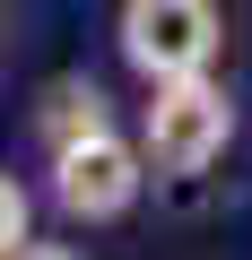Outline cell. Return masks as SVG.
Listing matches in <instances>:
<instances>
[{"mask_svg":"<svg viewBox=\"0 0 252 260\" xmlns=\"http://www.w3.org/2000/svg\"><path fill=\"white\" fill-rule=\"evenodd\" d=\"M226 139H235V95L217 87V70L148 87V104H139V156H148V174H209L226 156Z\"/></svg>","mask_w":252,"mask_h":260,"instance_id":"2","label":"cell"},{"mask_svg":"<svg viewBox=\"0 0 252 260\" xmlns=\"http://www.w3.org/2000/svg\"><path fill=\"white\" fill-rule=\"evenodd\" d=\"M26 234H35V200H26V182H18V174H0V260H9Z\"/></svg>","mask_w":252,"mask_h":260,"instance_id":"5","label":"cell"},{"mask_svg":"<svg viewBox=\"0 0 252 260\" xmlns=\"http://www.w3.org/2000/svg\"><path fill=\"white\" fill-rule=\"evenodd\" d=\"M44 156H52V165H44V191H52V208H61L70 225H113V217H131L139 191H148V156H139V139H122L113 121L87 130V139L44 148Z\"/></svg>","mask_w":252,"mask_h":260,"instance_id":"3","label":"cell"},{"mask_svg":"<svg viewBox=\"0 0 252 260\" xmlns=\"http://www.w3.org/2000/svg\"><path fill=\"white\" fill-rule=\"evenodd\" d=\"M113 44H122V61H131L139 87L200 78L226 52V9H217V0H122Z\"/></svg>","mask_w":252,"mask_h":260,"instance_id":"1","label":"cell"},{"mask_svg":"<svg viewBox=\"0 0 252 260\" xmlns=\"http://www.w3.org/2000/svg\"><path fill=\"white\" fill-rule=\"evenodd\" d=\"M104 121H113V113H104V87H96V78H52V87H44V104H35L44 148L87 139V130H104Z\"/></svg>","mask_w":252,"mask_h":260,"instance_id":"4","label":"cell"},{"mask_svg":"<svg viewBox=\"0 0 252 260\" xmlns=\"http://www.w3.org/2000/svg\"><path fill=\"white\" fill-rule=\"evenodd\" d=\"M9 260H87V251H78V243H35V234H26Z\"/></svg>","mask_w":252,"mask_h":260,"instance_id":"6","label":"cell"}]
</instances>
